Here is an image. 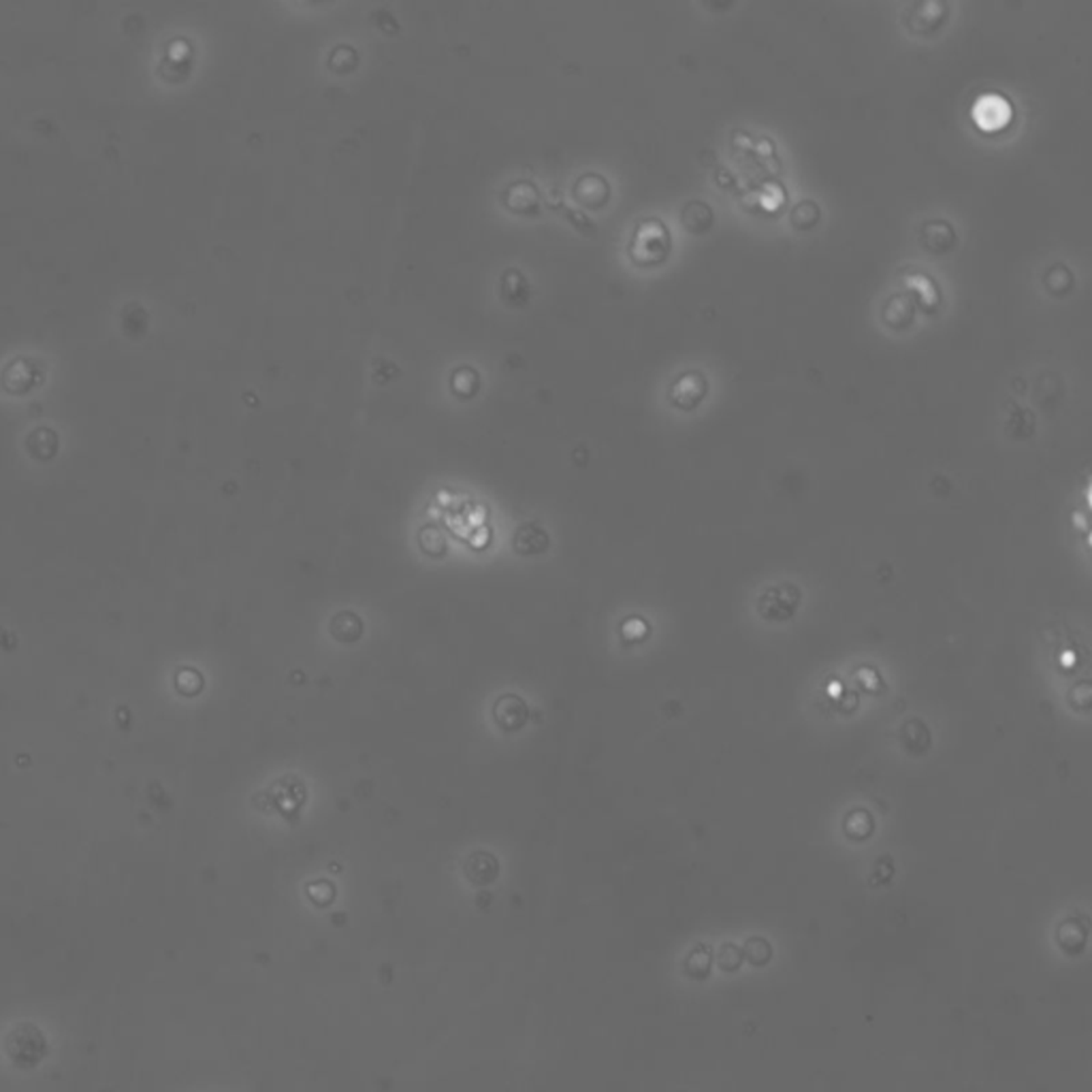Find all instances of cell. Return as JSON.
<instances>
[{
  "instance_id": "cell-1",
  "label": "cell",
  "mask_w": 1092,
  "mask_h": 1092,
  "mask_svg": "<svg viewBox=\"0 0 1092 1092\" xmlns=\"http://www.w3.org/2000/svg\"><path fill=\"white\" fill-rule=\"evenodd\" d=\"M973 118L986 130L1003 129L1011 118L1009 101L1000 94H984L975 101Z\"/></svg>"
}]
</instances>
